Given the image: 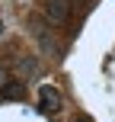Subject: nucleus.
<instances>
[{"label":"nucleus","instance_id":"obj_6","mask_svg":"<svg viewBox=\"0 0 115 122\" xmlns=\"http://www.w3.org/2000/svg\"><path fill=\"white\" fill-rule=\"evenodd\" d=\"M74 122H93L90 116H77V119H74Z\"/></svg>","mask_w":115,"mask_h":122},{"label":"nucleus","instance_id":"obj_5","mask_svg":"<svg viewBox=\"0 0 115 122\" xmlns=\"http://www.w3.org/2000/svg\"><path fill=\"white\" fill-rule=\"evenodd\" d=\"M6 80H10V77H6V71L0 67V90H3V84H6Z\"/></svg>","mask_w":115,"mask_h":122},{"label":"nucleus","instance_id":"obj_1","mask_svg":"<svg viewBox=\"0 0 115 122\" xmlns=\"http://www.w3.org/2000/svg\"><path fill=\"white\" fill-rule=\"evenodd\" d=\"M70 10H74V0H42V13L51 26H64L70 19Z\"/></svg>","mask_w":115,"mask_h":122},{"label":"nucleus","instance_id":"obj_2","mask_svg":"<svg viewBox=\"0 0 115 122\" xmlns=\"http://www.w3.org/2000/svg\"><path fill=\"white\" fill-rule=\"evenodd\" d=\"M38 109H42L45 116H55L61 109V90L55 84H42L38 87Z\"/></svg>","mask_w":115,"mask_h":122},{"label":"nucleus","instance_id":"obj_3","mask_svg":"<svg viewBox=\"0 0 115 122\" xmlns=\"http://www.w3.org/2000/svg\"><path fill=\"white\" fill-rule=\"evenodd\" d=\"M0 100H23V84L19 80H6L3 90H0Z\"/></svg>","mask_w":115,"mask_h":122},{"label":"nucleus","instance_id":"obj_4","mask_svg":"<svg viewBox=\"0 0 115 122\" xmlns=\"http://www.w3.org/2000/svg\"><path fill=\"white\" fill-rule=\"evenodd\" d=\"M35 71H38V61L35 58H19V64H16V74H19V77H32Z\"/></svg>","mask_w":115,"mask_h":122}]
</instances>
